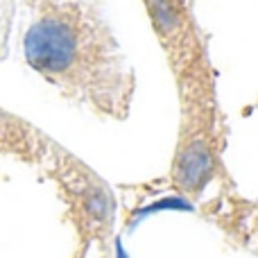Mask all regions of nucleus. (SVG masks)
<instances>
[{
  "label": "nucleus",
  "mask_w": 258,
  "mask_h": 258,
  "mask_svg": "<svg viewBox=\"0 0 258 258\" xmlns=\"http://www.w3.org/2000/svg\"><path fill=\"white\" fill-rule=\"evenodd\" d=\"M73 258H111V254H95V256H73Z\"/></svg>",
  "instance_id": "nucleus-6"
},
{
  "label": "nucleus",
  "mask_w": 258,
  "mask_h": 258,
  "mask_svg": "<svg viewBox=\"0 0 258 258\" xmlns=\"http://www.w3.org/2000/svg\"><path fill=\"white\" fill-rule=\"evenodd\" d=\"M141 5L170 75L209 50L190 0H141Z\"/></svg>",
  "instance_id": "nucleus-4"
},
{
  "label": "nucleus",
  "mask_w": 258,
  "mask_h": 258,
  "mask_svg": "<svg viewBox=\"0 0 258 258\" xmlns=\"http://www.w3.org/2000/svg\"><path fill=\"white\" fill-rule=\"evenodd\" d=\"M197 211L229 245L258 258V197H245L236 186H224L202 200Z\"/></svg>",
  "instance_id": "nucleus-5"
},
{
  "label": "nucleus",
  "mask_w": 258,
  "mask_h": 258,
  "mask_svg": "<svg viewBox=\"0 0 258 258\" xmlns=\"http://www.w3.org/2000/svg\"><path fill=\"white\" fill-rule=\"evenodd\" d=\"M172 82L179 118L165 179L179 197L200 204L218 188L233 186L227 168L229 127L209 50L174 73Z\"/></svg>",
  "instance_id": "nucleus-2"
},
{
  "label": "nucleus",
  "mask_w": 258,
  "mask_h": 258,
  "mask_svg": "<svg viewBox=\"0 0 258 258\" xmlns=\"http://www.w3.org/2000/svg\"><path fill=\"white\" fill-rule=\"evenodd\" d=\"M57 186L77 236L75 256L111 254L116 227V197L109 183L86 161L54 141L41 165Z\"/></svg>",
  "instance_id": "nucleus-3"
},
{
  "label": "nucleus",
  "mask_w": 258,
  "mask_h": 258,
  "mask_svg": "<svg viewBox=\"0 0 258 258\" xmlns=\"http://www.w3.org/2000/svg\"><path fill=\"white\" fill-rule=\"evenodd\" d=\"M25 61L63 100L109 122L134 109L138 80L98 0H30Z\"/></svg>",
  "instance_id": "nucleus-1"
}]
</instances>
